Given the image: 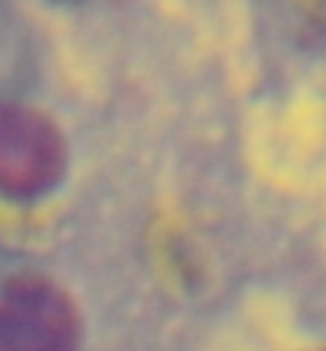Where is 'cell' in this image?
Here are the masks:
<instances>
[{
    "label": "cell",
    "instance_id": "6da1fadb",
    "mask_svg": "<svg viewBox=\"0 0 326 351\" xmlns=\"http://www.w3.org/2000/svg\"><path fill=\"white\" fill-rule=\"evenodd\" d=\"M80 316L65 287L16 275L0 287V351H77Z\"/></svg>",
    "mask_w": 326,
    "mask_h": 351
},
{
    "label": "cell",
    "instance_id": "7a4b0ae2",
    "mask_svg": "<svg viewBox=\"0 0 326 351\" xmlns=\"http://www.w3.org/2000/svg\"><path fill=\"white\" fill-rule=\"evenodd\" d=\"M67 167V144L45 112L0 102V192L38 195Z\"/></svg>",
    "mask_w": 326,
    "mask_h": 351
}]
</instances>
